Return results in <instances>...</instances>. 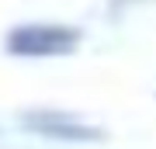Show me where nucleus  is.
Wrapping results in <instances>:
<instances>
[{
    "label": "nucleus",
    "mask_w": 156,
    "mask_h": 149,
    "mask_svg": "<svg viewBox=\"0 0 156 149\" xmlns=\"http://www.w3.org/2000/svg\"><path fill=\"white\" fill-rule=\"evenodd\" d=\"M80 28L73 24H49V21H31L17 24L7 31L4 49L17 59H49V55H69L80 45Z\"/></svg>",
    "instance_id": "obj_1"
},
{
    "label": "nucleus",
    "mask_w": 156,
    "mask_h": 149,
    "mask_svg": "<svg viewBox=\"0 0 156 149\" xmlns=\"http://www.w3.org/2000/svg\"><path fill=\"white\" fill-rule=\"evenodd\" d=\"M17 125L42 139H56V142H104V128L90 125L83 118L69 115V111H52V108L21 111Z\"/></svg>",
    "instance_id": "obj_2"
}]
</instances>
